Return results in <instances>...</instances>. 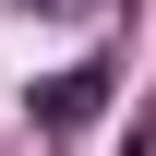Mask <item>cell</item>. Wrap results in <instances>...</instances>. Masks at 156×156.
<instances>
[{"mask_svg":"<svg viewBox=\"0 0 156 156\" xmlns=\"http://www.w3.org/2000/svg\"><path fill=\"white\" fill-rule=\"evenodd\" d=\"M96 108H108V60H72V72H48L36 96H24V120H36L48 144H60V132H84Z\"/></svg>","mask_w":156,"mask_h":156,"instance_id":"6da1fadb","label":"cell"},{"mask_svg":"<svg viewBox=\"0 0 156 156\" xmlns=\"http://www.w3.org/2000/svg\"><path fill=\"white\" fill-rule=\"evenodd\" d=\"M12 12H84V0H12Z\"/></svg>","mask_w":156,"mask_h":156,"instance_id":"7a4b0ae2","label":"cell"}]
</instances>
